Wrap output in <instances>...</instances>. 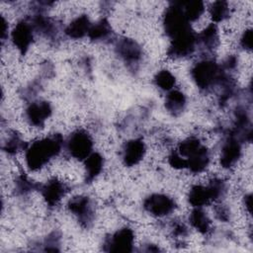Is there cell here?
<instances>
[{"label":"cell","mask_w":253,"mask_h":253,"mask_svg":"<svg viewBox=\"0 0 253 253\" xmlns=\"http://www.w3.org/2000/svg\"><path fill=\"white\" fill-rule=\"evenodd\" d=\"M68 210L77 217L83 226H89L94 218L91 200L86 196H77L68 202Z\"/></svg>","instance_id":"cell-8"},{"label":"cell","mask_w":253,"mask_h":253,"mask_svg":"<svg viewBox=\"0 0 253 253\" xmlns=\"http://www.w3.org/2000/svg\"><path fill=\"white\" fill-rule=\"evenodd\" d=\"M134 244V233L128 227H124L113 233L105 243L108 252H131Z\"/></svg>","instance_id":"cell-6"},{"label":"cell","mask_w":253,"mask_h":253,"mask_svg":"<svg viewBox=\"0 0 253 253\" xmlns=\"http://www.w3.org/2000/svg\"><path fill=\"white\" fill-rule=\"evenodd\" d=\"M34 28L27 21H20L16 24L11 33V39L14 45L21 53H26L34 40Z\"/></svg>","instance_id":"cell-9"},{"label":"cell","mask_w":253,"mask_h":253,"mask_svg":"<svg viewBox=\"0 0 253 253\" xmlns=\"http://www.w3.org/2000/svg\"><path fill=\"white\" fill-rule=\"evenodd\" d=\"M197 45V35L189 28L171 39L168 54L172 57H184L192 54Z\"/></svg>","instance_id":"cell-4"},{"label":"cell","mask_w":253,"mask_h":253,"mask_svg":"<svg viewBox=\"0 0 253 253\" xmlns=\"http://www.w3.org/2000/svg\"><path fill=\"white\" fill-rule=\"evenodd\" d=\"M34 189V184L26 177H19L16 182V190L20 194H27Z\"/></svg>","instance_id":"cell-28"},{"label":"cell","mask_w":253,"mask_h":253,"mask_svg":"<svg viewBox=\"0 0 253 253\" xmlns=\"http://www.w3.org/2000/svg\"><path fill=\"white\" fill-rule=\"evenodd\" d=\"M187 168L193 173L203 172L210 162L209 150L206 146H202L195 154L190 156L187 160Z\"/></svg>","instance_id":"cell-17"},{"label":"cell","mask_w":253,"mask_h":253,"mask_svg":"<svg viewBox=\"0 0 253 253\" xmlns=\"http://www.w3.org/2000/svg\"><path fill=\"white\" fill-rule=\"evenodd\" d=\"M202 146L203 144L197 137H188L179 144L177 152L185 160H187L190 156L195 154Z\"/></svg>","instance_id":"cell-24"},{"label":"cell","mask_w":253,"mask_h":253,"mask_svg":"<svg viewBox=\"0 0 253 253\" xmlns=\"http://www.w3.org/2000/svg\"><path fill=\"white\" fill-rule=\"evenodd\" d=\"M178 3L189 23L198 20L205 11V5L202 1H186Z\"/></svg>","instance_id":"cell-23"},{"label":"cell","mask_w":253,"mask_h":253,"mask_svg":"<svg viewBox=\"0 0 253 253\" xmlns=\"http://www.w3.org/2000/svg\"><path fill=\"white\" fill-rule=\"evenodd\" d=\"M169 164L176 169L187 168L186 160L177 152V150L172 151L169 155Z\"/></svg>","instance_id":"cell-29"},{"label":"cell","mask_w":253,"mask_h":253,"mask_svg":"<svg viewBox=\"0 0 253 253\" xmlns=\"http://www.w3.org/2000/svg\"><path fill=\"white\" fill-rule=\"evenodd\" d=\"M215 214L216 216L220 219V220H227L228 218V211L227 210L222 207V206H219L215 209Z\"/></svg>","instance_id":"cell-31"},{"label":"cell","mask_w":253,"mask_h":253,"mask_svg":"<svg viewBox=\"0 0 253 253\" xmlns=\"http://www.w3.org/2000/svg\"><path fill=\"white\" fill-rule=\"evenodd\" d=\"M154 82L159 89L169 92L173 90V87L175 85V77L170 71L163 69L156 73L154 77Z\"/></svg>","instance_id":"cell-25"},{"label":"cell","mask_w":253,"mask_h":253,"mask_svg":"<svg viewBox=\"0 0 253 253\" xmlns=\"http://www.w3.org/2000/svg\"><path fill=\"white\" fill-rule=\"evenodd\" d=\"M240 44L244 49L252 48V31L251 29L245 30L240 38Z\"/></svg>","instance_id":"cell-30"},{"label":"cell","mask_w":253,"mask_h":253,"mask_svg":"<svg viewBox=\"0 0 253 253\" xmlns=\"http://www.w3.org/2000/svg\"><path fill=\"white\" fill-rule=\"evenodd\" d=\"M163 28L169 38H173L185 30L191 28L178 2H173L166 9L163 16Z\"/></svg>","instance_id":"cell-3"},{"label":"cell","mask_w":253,"mask_h":253,"mask_svg":"<svg viewBox=\"0 0 253 253\" xmlns=\"http://www.w3.org/2000/svg\"><path fill=\"white\" fill-rule=\"evenodd\" d=\"M197 43L203 45L207 50L215 48L218 44V32L216 26L211 24L197 35Z\"/></svg>","instance_id":"cell-19"},{"label":"cell","mask_w":253,"mask_h":253,"mask_svg":"<svg viewBox=\"0 0 253 253\" xmlns=\"http://www.w3.org/2000/svg\"><path fill=\"white\" fill-rule=\"evenodd\" d=\"M143 207L151 215L162 217L170 214L175 209V202L164 194H152L144 200Z\"/></svg>","instance_id":"cell-7"},{"label":"cell","mask_w":253,"mask_h":253,"mask_svg":"<svg viewBox=\"0 0 253 253\" xmlns=\"http://www.w3.org/2000/svg\"><path fill=\"white\" fill-rule=\"evenodd\" d=\"M189 220L192 226L201 233H207L211 229V220L201 208H195L191 211Z\"/></svg>","instance_id":"cell-21"},{"label":"cell","mask_w":253,"mask_h":253,"mask_svg":"<svg viewBox=\"0 0 253 253\" xmlns=\"http://www.w3.org/2000/svg\"><path fill=\"white\" fill-rule=\"evenodd\" d=\"M241 142L235 135L231 134L222 144L220 152V165L223 168L233 167L241 156Z\"/></svg>","instance_id":"cell-10"},{"label":"cell","mask_w":253,"mask_h":253,"mask_svg":"<svg viewBox=\"0 0 253 253\" xmlns=\"http://www.w3.org/2000/svg\"><path fill=\"white\" fill-rule=\"evenodd\" d=\"M66 148L73 158L85 160L92 153L93 139L87 131L76 130L69 136Z\"/></svg>","instance_id":"cell-5"},{"label":"cell","mask_w":253,"mask_h":253,"mask_svg":"<svg viewBox=\"0 0 253 253\" xmlns=\"http://www.w3.org/2000/svg\"><path fill=\"white\" fill-rule=\"evenodd\" d=\"M210 15L214 23L224 21L229 15V7L225 1H215L210 8Z\"/></svg>","instance_id":"cell-26"},{"label":"cell","mask_w":253,"mask_h":253,"mask_svg":"<svg viewBox=\"0 0 253 253\" xmlns=\"http://www.w3.org/2000/svg\"><path fill=\"white\" fill-rule=\"evenodd\" d=\"M186 97L179 90H171L165 98V108L173 116L181 114L186 107Z\"/></svg>","instance_id":"cell-18"},{"label":"cell","mask_w":253,"mask_h":253,"mask_svg":"<svg viewBox=\"0 0 253 253\" xmlns=\"http://www.w3.org/2000/svg\"><path fill=\"white\" fill-rule=\"evenodd\" d=\"M145 154V144L141 139L128 140L123 148V162L126 166L131 167L138 164Z\"/></svg>","instance_id":"cell-12"},{"label":"cell","mask_w":253,"mask_h":253,"mask_svg":"<svg viewBox=\"0 0 253 253\" xmlns=\"http://www.w3.org/2000/svg\"><path fill=\"white\" fill-rule=\"evenodd\" d=\"M22 146H23V142L20 136L16 133H13L9 136L7 141L4 143L3 149L8 154H15L19 149L22 148Z\"/></svg>","instance_id":"cell-27"},{"label":"cell","mask_w":253,"mask_h":253,"mask_svg":"<svg viewBox=\"0 0 253 253\" xmlns=\"http://www.w3.org/2000/svg\"><path fill=\"white\" fill-rule=\"evenodd\" d=\"M63 140L60 134L44 137L34 141L26 149V163L31 170H38L44 166L52 157L59 154Z\"/></svg>","instance_id":"cell-1"},{"label":"cell","mask_w":253,"mask_h":253,"mask_svg":"<svg viewBox=\"0 0 253 253\" xmlns=\"http://www.w3.org/2000/svg\"><path fill=\"white\" fill-rule=\"evenodd\" d=\"M188 201L194 208H202L213 202L214 198L209 185H195L189 192Z\"/></svg>","instance_id":"cell-15"},{"label":"cell","mask_w":253,"mask_h":253,"mask_svg":"<svg viewBox=\"0 0 253 253\" xmlns=\"http://www.w3.org/2000/svg\"><path fill=\"white\" fill-rule=\"evenodd\" d=\"M91 22L86 15H81L75 18L68 24L65 29V34L70 39H81L88 35V32L91 27Z\"/></svg>","instance_id":"cell-16"},{"label":"cell","mask_w":253,"mask_h":253,"mask_svg":"<svg viewBox=\"0 0 253 253\" xmlns=\"http://www.w3.org/2000/svg\"><path fill=\"white\" fill-rule=\"evenodd\" d=\"M51 106L46 101L31 103L26 110V117L29 123L35 126H42L51 115Z\"/></svg>","instance_id":"cell-11"},{"label":"cell","mask_w":253,"mask_h":253,"mask_svg":"<svg viewBox=\"0 0 253 253\" xmlns=\"http://www.w3.org/2000/svg\"><path fill=\"white\" fill-rule=\"evenodd\" d=\"M111 35H112V28L109 22L106 19H102L96 24L91 25L87 36L91 41L101 42L110 38Z\"/></svg>","instance_id":"cell-22"},{"label":"cell","mask_w":253,"mask_h":253,"mask_svg":"<svg viewBox=\"0 0 253 253\" xmlns=\"http://www.w3.org/2000/svg\"><path fill=\"white\" fill-rule=\"evenodd\" d=\"M118 54L128 64L137 63L142 56L140 46L132 40L122 39L118 42L116 46Z\"/></svg>","instance_id":"cell-13"},{"label":"cell","mask_w":253,"mask_h":253,"mask_svg":"<svg viewBox=\"0 0 253 253\" xmlns=\"http://www.w3.org/2000/svg\"><path fill=\"white\" fill-rule=\"evenodd\" d=\"M8 35V24L6 22V20L4 19V17L1 18V39L2 41L5 40V38Z\"/></svg>","instance_id":"cell-32"},{"label":"cell","mask_w":253,"mask_h":253,"mask_svg":"<svg viewBox=\"0 0 253 253\" xmlns=\"http://www.w3.org/2000/svg\"><path fill=\"white\" fill-rule=\"evenodd\" d=\"M191 75L196 85L205 91L220 85L225 73L212 60H202L194 65Z\"/></svg>","instance_id":"cell-2"},{"label":"cell","mask_w":253,"mask_h":253,"mask_svg":"<svg viewBox=\"0 0 253 253\" xmlns=\"http://www.w3.org/2000/svg\"><path fill=\"white\" fill-rule=\"evenodd\" d=\"M41 192L45 203L48 206L53 207L56 206L65 195L66 187L61 181L51 179L41 187Z\"/></svg>","instance_id":"cell-14"},{"label":"cell","mask_w":253,"mask_h":253,"mask_svg":"<svg viewBox=\"0 0 253 253\" xmlns=\"http://www.w3.org/2000/svg\"><path fill=\"white\" fill-rule=\"evenodd\" d=\"M251 205H252V198H251V194H248L244 197V206L245 209L247 210V211L250 213L251 212Z\"/></svg>","instance_id":"cell-33"},{"label":"cell","mask_w":253,"mask_h":253,"mask_svg":"<svg viewBox=\"0 0 253 253\" xmlns=\"http://www.w3.org/2000/svg\"><path fill=\"white\" fill-rule=\"evenodd\" d=\"M86 181L92 182L103 170L104 158L97 152H92L85 160Z\"/></svg>","instance_id":"cell-20"}]
</instances>
